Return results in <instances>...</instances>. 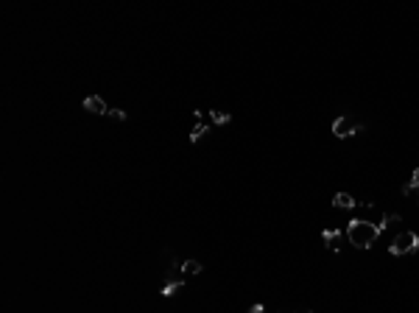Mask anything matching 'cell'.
Here are the masks:
<instances>
[{"instance_id":"cell-1","label":"cell","mask_w":419,"mask_h":313,"mask_svg":"<svg viewBox=\"0 0 419 313\" xmlns=\"http://www.w3.org/2000/svg\"><path fill=\"white\" fill-rule=\"evenodd\" d=\"M344 235L355 249H372L375 240L380 238V227H375L366 218H352L350 224L344 227Z\"/></svg>"},{"instance_id":"cell-9","label":"cell","mask_w":419,"mask_h":313,"mask_svg":"<svg viewBox=\"0 0 419 313\" xmlns=\"http://www.w3.org/2000/svg\"><path fill=\"white\" fill-rule=\"evenodd\" d=\"M182 285H185V280H176V282H170V280H168V282L162 285V291H159V294H162V297H174V294L179 291Z\"/></svg>"},{"instance_id":"cell-8","label":"cell","mask_w":419,"mask_h":313,"mask_svg":"<svg viewBox=\"0 0 419 313\" xmlns=\"http://www.w3.org/2000/svg\"><path fill=\"white\" fill-rule=\"evenodd\" d=\"M210 121L215 123V126H227V123L232 121V115H229V112H218V109H212V112H210Z\"/></svg>"},{"instance_id":"cell-11","label":"cell","mask_w":419,"mask_h":313,"mask_svg":"<svg viewBox=\"0 0 419 313\" xmlns=\"http://www.w3.org/2000/svg\"><path fill=\"white\" fill-rule=\"evenodd\" d=\"M207 132H210V126H207V123H196V129L190 132V143H199V140H202Z\"/></svg>"},{"instance_id":"cell-14","label":"cell","mask_w":419,"mask_h":313,"mask_svg":"<svg viewBox=\"0 0 419 313\" xmlns=\"http://www.w3.org/2000/svg\"><path fill=\"white\" fill-rule=\"evenodd\" d=\"M282 313H285V310H282ZM308 313H313V310H308Z\"/></svg>"},{"instance_id":"cell-10","label":"cell","mask_w":419,"mask_h":313,"mask_svg":"<svg viewBox=\"0 0 419 313\" xmlns=\"http://www.w3.org/2000/svg\"><path fill=\"white\" fill-rule=\"evenodd\" d=\"M202 269H204V266L199 260H185V263H182V274H202Z\"/></svg>"},{"instance_id":"cell-7","label":"cell","mask_w":419,"mask_h":313,"mask_svg":"<svg viewBox=\"0 0 419 313\" xmlns=\"http://www.w3.org/2000/svg\"><path fill=\"white\" fill-rule=\"evenodd\" d=\"M414 190H419V168H414V174H411V182H405V185H403V196H411Z\"/></svg>"},{"instance_id":"cell-4","label":"cell","mask_w":419,"mask_h":313,"mask_svg":"<svg viewBox=\"0 0 419 313\" xmlns=\"http://www.w3.org/2000/svg\"><path fill=\"white\" fill-rule=\"evenodd\" d=\"M81 106H84V112H92V115H109L106 101L101 95H87L84 101H81Z\"/></svg>"},{"instance_id":"cell-6","label":"cell","mask_w":419,"mask_h":313,"mask_svg":"<svg viewBox=\"0 0 419 313\" xmlns=\"http://www.w3.org/2000/svg\"><path fill=\"white\" fill-rule=\"evenodd\" d=\"M355 204H358V202L350 196V193H335V196H333V207H335V210H352Z\"/></svg>"},{"instance_id":"cell-13","label":"cell","mask_w":419,"mask_h":313,"mask_svg":"<svg viewBox=\"0 0 419 313\" xmlns=\"http://www.w3.org/2000/svg\"><path fill=\"white\" fill-rule=\"evenodd\" d=\"M249 313H265V308H263V305H252Z\"/></svg>"},{"instance_id":"cell-2","label":"cell","mask_w":419,"mask_h":313,"mask_svg":"<svg viewBox=\"0 0 419 313\" xmlns=\"http://www.w3.org/2000/svg\"><path fill=\"white\" fill-rule=\"evenodd\" d=\"M388 252H391L394 257L416 255V252H419V235H416V232H411V229H405V232H400L397 238L391 240V246H388Z\"/></svg>"},{"instance_id":"cell-5","label":"cell","mask_w":419,"mask_h":313,"mask_svg":"<svg viewBox=\"0 0 419 313\" xmlns=\"http://www.w3.org/2000/svg\"><path fill=\"white\" fill-rule=\"evenodd\" d=\"M322 238H324V244H327L333 252H341V240H344L347 235H344V229H324Z\"/></svg>"},{"instance_id":"cell-3","label":"cell","mask_w":419,"mask_h":313,"mask_svg":"<svg viewBox=\"0 0 419 313\" xmlns=\"http://www.w3.org/2000/svg\"><path fill=\"white\" fill-rule=\"evenodd\" d=\"M333 134L338 140H347V137H352V134H358V126L347 115H341V117H335V121H333Z\"/></svg>"},{"instance_id":"cell-12","label":"cell","mask_w":419,"mask_h":313,"mask_svg":"<svg viewBox=\"0 0 419 313\" xmlns=\"http://www.w3.org/2000/svg\"><path fill=\"white\" fill-rule=\"evenodd\" d=\"M109 117H115V121H126V112H123V109H109Z\"/></svg>"}]
</instances>
